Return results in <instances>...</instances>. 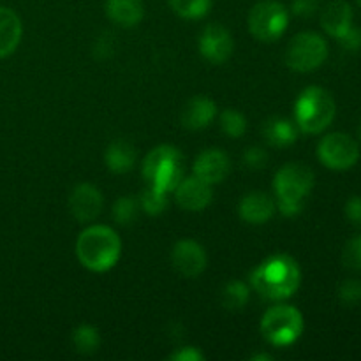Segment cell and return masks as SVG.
<instances>
[{
    "label": "cell",
    "mask_w": 361,
    "mask_h": 361,
    "mask_svg": "<svg viewBox=\"0 0 361 361\" xmlns=\"http://www.w3.org/2000/svg\"><path fill=\"white\" fill-rule=\"evenodd\" d=\"M302 270L296 259L288 254H275L264 259L250 274V286L264 300L282 302L298 291Z\"/></svg>",
    "instance_id": "6da1fadb"
},
{
    "label": "cell",
    "mask_w": 361,
    "mask_h": 361,
    "mask_svg": "<svg viewBox=\"0 0 361 361\" xmlns=\"http://www.w3.org/2000/svg\"><path fill=\"white\" fill-rule=\"evenodd\" d=\"M122 256V238L109 226L95 224L83 229L76 240V257L87 270L102 274L118 263Z\"/></svg>",
    "instance_id": "7a4b0ae2"
},
{
    "label": "cell",
    "mask_w": 361,
    "mask_h": 361,
    "mask_svg": "<svg viewBox=\"0 0 361 361\" xmlns=\"http://www.w3.org/2000/svg\"><path fill=\"white\" fill-rule=\"evenodd\" d=\"M316 183L312 169L300 162L282 166L274 178V192L277 208L284 217H296L305 208V200L310 196Z\"/></svg>",
    "instance_id": "3957f363"
},
{
    "label": "cell",
    "mask_w": 361,
    "mask_h": 361,
    "mask_svg": "<svg viewBox=\"0 0 361 361\" xmlns=\"http://www.w3.org/2000/svg\"><path fill=\"white\" fill-rule=\"evenodd\" d=\"M337 115V104L328 90L321 87H307L295 104V123L300 133L321 134L326 130Z\"/></svg>",
    "instance_id": "277c9868"
},
{
    "label": "cell",
    "mask_w": 361,
    "mask_h": 361,
    "mask_svg": "<svg viewBox=\"0 0 361 361\" xmlns=\"http://www.w3.org/2000/svg\"><path fill=\"white\" fill-rule=\"evenodd\" d=\"M143 176L150 185L173 192L183 178V155L171 145H159L143 161Z\"/></svg>",
    "instance_id": "5b68a950"
},
{
    "label": "cell",
    "mask_w": 361,
    "mask_h": 361,
    "mask_svg": "<svg viewBox=\"0 0 361 361\" xmlns=\"http://www.w3.org/2000/svg\"><path fill=\"white\" fill-rule=\"evenodd\" d=\"M261 334L277 348H288L293 345L305 330V321L303 314L296 307L279 303L270 307L261 317Z\"/></svg>",
    "instance_id": "8992f818"
},
{
    "label": "cell",
    "mask_w": 361,
    "mask_h": 361,
    "mask_svg": "<svg viewBox=\"0 0 361 361\" xmlns=\"http://www.w3.org/2000/svg\"><path fill=\"white\" fill-rule=\"evenodd\" d=\"M289 27V11L277 0L257 2L249 13V32L261 42H275Z\"/></svg>",
    "instance_id": "52a82bcc"
},
{
    "label": "cell",
    "mask_w": 361,
    "mask_h": 361,
    "mask_svg": "<svg viewBox=\"0 0 361 361\" xmlns=\"http://www.w3.org/2000/svg\"><path fill=\"white\" fill-rule=\"evenodd\" d=\"M328 59V42L316 32L295 35L286 49V63L296 73H312Z\"/></svg>",
    "instance_id": "ba28073f"
},
{
    "label": "cell",
    "mask_w": 361,
    "mask_h": 361,
    "mask_svg": "<svg viewBox=\"0 0 361 361\" xmlns=\"http://www.w3.org/2000/svg\"><path fill=\"white\" fill-rule=\"evenodd\" d=\"M317 159L328 169L345 171L360 161V147L349 134L331 133L326 134L317 145Z\"/></svg>",
    "instance_id": "9c48e42d"
},
{
    "label": "cell",
    "mask_w": 361,
    "mask_h": 361,
    "mask_svg": "<svg viewBox=\"0 0 361 361\" xmlns=\"http://www.w3.org/2000/svg\"><path fill=\"white\" fill-rule=\"evenodd\" d=\"M171 263L176 274L185 279H196L208 267L207 250L194 240H180L171 250Z\"/></svg>",
    "instance_id": "30bf717a"
},
{
    "label": "cell",
    "mask_w": 361,
    "mask_h": 361,
    "mask_svg": "<svg viewBox=\"0 0 361 361\" xmlns=\"http://www.w3.org/2000/svg\"><path fill=\"white\" fill-rule=\"evenodd\" d=\"M235 41L226 27L219 23L207 25L200 35V53L212 63H224L231 59Z\"/></svg>",
    "instance_id": "8fae6325"
},
{
    "label": "cell",
    "mask_w": 361,
    "mask_h": 361,
    "mask_svg": "<svg viewBox=\"0 0 361 361\" xmlns=\"http://www.w3.org/2000/svg\"><path fill=\"white\" fill-rule=\"evenodd\" d=\"M104 207L102 192L92 183H78L69 196V210L81 224L95 221Z\"/></svg>",
    "instance_id": "7c38bea8"
},
{
    "label": "cell",
    "mask_w": 361,
    "mask_h": 361,
    "mask_svg": "<svg viewBox=\"0 0 361 361\" xmlns=\"http://www.w3.org/2000/svg\"><path fill=\"white\" fill-rule=\"evenodd\" d=\"M173 192H175V200L180 208L187 212H203L214 200L210 183L203 182L197 176L182 178V182L176 185Z\"/></svg>",
    "instance_id": "4fadbf2b"
},
{
    "label": "cell",
    "mask_w": 361,
    "mask_h": 361,
    "mask_svg": "<svg viewBox=\"0 0 361 361\" xmlns=\"http://www.w3.org/2000/svg\"><path fill=\"white\" fill-rule=\"evenodd\" d=\"M229 171H231V161H229L228 154L219 150V148L201 152L194 162V176L210 183V185L224 182Z\"/></svg>",
    "instance_id": "5bb4252c"
},
{
    "label": "cell",
    "mask_w": 361,
    "mask_h": 361,
    "mask_svg": "<svg viewBox=\"0 0 361 361\" xmlns=\"http://www.w3.org/2000/svg\"><path fill=\"white\" fill-rule=\"evenodd\" d=\"M277 212V203L271 196H268L267 192H261V190H256V192H250L240 201L238 214L242 217L243 222L247 224H267L268 221H271V217Z\"/></svg>",
    "instance_id": "9a60e30c"
},
{
    "label": "cell",
    "mask_w": 361,
    "mask_h": 361,
    "mask_svg": "<svg viewBox=\"0 0 361 361\" xmlns=\"http://www.w3.org/2000/svg\"><path fill=\"white\" fill-rule=\"evenodd\" d=\"M217 116V106L212 99L197 95L185 104L182 111V126L189 130H201L212 126Z\"/></svg>",
    "instance_id": "2e32d148"
},
{
    "label": "cell",
    "mask_w": 361,
    "mask_h": 361,
    "mask_svg": "<svg viewBox=\"0 0 361 361\" xmlns=\"http://www.w3.org/2000/svg\"><path fill=\"white\" fill-rule=\"evenodd\" d=\"M321 27L328 35L338 39L353 27V7L345 0L330 2L321 13Z\"/></svg>",
    "instance_id": "e0dca14e"
},
{
    "label": "cell",
    "mask_w": 361,
    "mask_h": 361,
    "mask_svg": "<svg viewBox=\"0 0 361 361\" xmlns=\"http://www.w3.org/2000/svg\"><path fill=\"white\" fill-rule=\"evenodd\" d=\"M263 137L270 147L275 148H288L296 143L300 129L295 120L284 118V116H271L261 127Z\"/></svg>",
    "instance_id": "ac0fdd59"
},
{
    "label": "cell",
    "mask_w": 361,
    "mask_h": 361,
    "mask_svg": "<svg viewBox=\"0 0 361 361\" xmlns=\"http://www.w3.org/2000/svg\"><path fill=\"white\" fill-rule=\"evenodd\" d=\"M23 35L20 16L9 7H0V59H7L16 51Z\"/></svg>",
    "instance_id": "d6986e66"
},
{
    "label": "cell",
    "mask_w": 361,
    "mask_h": 361,
    "mask_svg": "<svg viewBox=\"0 0 361 361\" xmlns=\"http://www.w3.org/2000/svg\"><path fill=\"white\" fill-rule=\"evenodd\" d=\"M106 16L118 27L133 28L141 23L145 14L143 0H106Z\"/></svg>",
    "instance_id": "ffe728a7"
},
{
    "label": "cell",
    "mask_w": 361,
    "mask_h": 361,
    "mask_svg": "<svg viewBox=\"0 0 361 361\" xmlns=\"http://www.w3.org/2000/svg\"><path fill=\"white\" fill-rule=\"evenodd\" d=\"M136 147L127 140H115L106 148L104 162L109 171L116 173V175L130 171L134 168V164H136Z\"/></svg>",
    "instance_id": "44dd1931"
},
{
    "label": "cell",
    "mask_w": 361,
    "mask_h": 361,
    "mask_svg": "<svg viewBox=\"0 0 361 361\" xmlns=\"http://www.w3.org/2000/svg\"><path fill=\"white\" fill-rule=\"evenodd\" d=\"M249 298H250V288L242 281L228 282L226 288L222 289V295H221L222 307L231 310V312L245 309V305L249 303Z\"/></svg>",
    "instance_id": "7402d4cb"
},
{
    "label": "cell",
    "mask_w": 361,
    "mask_h": 361,
    "mask_svg": "<svg viewBox=\"0 0 361 361\" xmlns=\"http://www.w3.org/2000/svg\"><path fill=\"white\" fill-rule=\"evenodd\" d=\"M71 341H73L76 353H80V355H94L99 345H101V335H99V330L95 326L81 324L73 331Z\"/></svg>",
    "instance_id": "603a6c76"
},
{
    "label": "cell",
    "mask_w": 361,
    "mask_h": 361,
    "mask_svg": "<svg viewBox=\"0 0 361 361\" xmlns=\"http://www.w3.org/2000/svg\"><path fill=\"white\" fill-rule=\"evenodd\" d=\"M168 194L169 192H164V190L157 189V187L148 183V185L143 189V192L140 194V200H137L140 201V208L147 215L157 217V215H161L162 212L168 208V203H169Z\"/></svg>",
    "instance_id": "cb8c5ba5"
},
{
    "label": "cell",
    "mask_w": 361,
    "mask_h": 361,
    "mask_svg": "<svg viewBox=\"0 0 361 361\" xmlns=\"http://www.w3.org/2000/svg\"><path fill=\"white\" fill-rule=\"evenodd\" d=\"M173 13L185 20H200L210 13L212 0H169Z\"/></svg>",
    "instance_id": "d4e9b609"
},
{
    "label": "cell",
    "mask_w": 361,
    "mask_h": 361,
    "mask_svg": "<svg viewBox=\"0 0 361 361\" xmlns=\"http://www.w3.org/2000/svg\"><path fill=\"white\" fill-rule=\"evenodd\" d=\"M140 214V201L136 197L123 196L118 197L113 204V219L118 226H130Z\"/></svg>",
    "instance_id": "484cf974"
},
{
    "label": "cell",
    "mask_w": 361,
    "mask_h": 361,
    "mask_svg": "<svg viewBox=\"0 0 361 361\" xmlns=\"http://www.w3.org/2000/svg\"><path fill=\"white\" fill-rule=\"evenodd\" d=\"M221 129L228 137L238 140L247 130V118L236 109H224L221 115Z\"/></svg>",
    "instance_id": "4316f807"
},
{
    "label": "cell",
    "mask_w": 361,
    "mask_h": 361,
    "mask_svg": "<svg viewBox=\"0 0 361 361\" xmlns=\"http://www.w3.org/2000/svg\"><path fill=\"white\" fill-rule=\"evenodd\" d=\"M342 263L349 270L361 271V235L345 243L344 252H342Z\"/></svg>",
    "instance_id": "83f0119b"
},
{
    "label": "cell",
    "mask_w": 361,
    "mask_h": 361,
    "mask_svg": "<svg viewBox=\"0 0 361 361\" xmlns=\"http://www.w3.org/2000/svg\"><path fill=\"white\" fill-rule=\"evenodd\" d=\"M338 300L348 307L358 305L361 302V281L348 279V281L342 282L341 288H338Z\"/></svg>",
    "instance_id": "f1b7e54d"
},
{
    "label": "cell",
    "mask_w": 361,
    "mask_h": 361,
    "mask_svg": "<svg viewBox=\"0 0 361 361\" xmlns=\"http://www.w3.org/2000/svg\"><path fill=\"white\" fill-rule=\"evenodd\" d=\"M243 164L249 169H263L268 164V154L261 147H249L243 152Z\"/></svg>",
    "instance_id": "f546056e"
},
{
    "label": "cell",
    "mask_w": 361,
    "mask_h": 361,
    "mask_svg": "<svg viewBox=\"0 0 361 361\" xmlns=\"http://www.w3.org/2000/svg\"><path fill=\"white\" fill-rule=\"evenodd\" d=\"M341 42V46L348 51H358L361 48V28L358 27H351L344 35L337 39Z\"/></svg>",
    "instance_id": "4dcf8cb0"
},
{
    "label": "cell",
    "mask_w": 361,
    "mask_h": 361,
    "mask_svg": "<svg viewBox=\"0 0 361 361\" xmlns=\"http://www.w3.org/2000/svg\"><path fill=\"white\" fill-rule=\"evenodd\" d=\"M319 2L317 0H293L291 13L298 18H310L316 14Z\"/></svg>",
    "instance_id": "1f68e13d"
},
{
    "label": "cell",
    "mask_w": 361,
    "mask_h": 361,
    "mask_svg": "<svg viewBox=\"0 0 361 361\" xmlns=\"http://www.w3.org/2000/svg\"><path fill=\"white\" fill-rule=\"evenodd\" d=\"M345 217L355 226H361V196H353L345 203Z\"/></svg>",
    "instance_id": "d6a6232c"
},
{
    "label": "cell",
    "mask_w": 361,
    "mask_h": 361,
    "mask_svg": "<svg viewBox=\"0 0 361 361\" xmlns=\"http://www.w3.org/2000/svg\"><path fill=\"white\" fill-rule=\"evenodd\" d=\"M169 360H173V361H203L204 356L197 348H190V345H187V348H182V349H178V351L173 353V355L169 356Z\"/></svg>",
    "instance_id": "836d02e7"
},
{
    "label": "cell",
    "mask_w": 361,
    "mask_h": 361,
    "mask_svg": "<svg viewBox=\"0 0 361 361\" xmlns=\"http://www.w3.org/2000/svg\"><path fill=\"white\" fill-rule=\"evenodd\" d=\"M250 360H252V361H270V360H274V358H271L270 355H264V353H263V355L252 356V358H250Z\"/></svg>",
    "instance_id": "e575fe53"
},
{
    "label": "cell",
    "mask_w": 361,
    "mask_h": 361,
    "mask_svg": "<svg viewBox=\"0 0 361 361\" xmlns=\"http://www.w3.org/2000/svg\"><path fill=\"white\" fill-rule=\"evenodd\" d=\"M360 140H361V123H360Z\"/></svg>",
    "instance_id": "d590c367"
},
{
    "label": "cell",
    "mask_w": 361,
    "mask_h": 361,
    "mask_svg": "<svg viewBox=\"0 0 361 361\" xmlns=\"http://www.w3.org/2000/svg\"><path fill=\"white\" fill-rule=\"evenodd\" d=\"M356 2H358V4H360V7H361V0H356Z\"/></svg>",
    "instance_id": "8d00e7d4"
}]
</instances>
